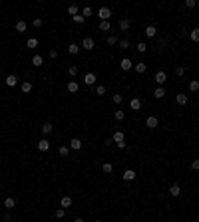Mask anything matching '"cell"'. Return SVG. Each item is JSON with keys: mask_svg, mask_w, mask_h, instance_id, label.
<instances>
[{"mask_svg": "<svg viewBox=\"0 0 199 222\" xmlns=\"http://www.w3.org/2000/svg\"><path fill=\"white\" fill-rule=\"evenodd\" d=\"M110 28H112L110 22H100V30H102V32H107Z\"/></svg>", "mask_w": 199, "mask_h": 222, "instance_id": "obj_39", "label": "cell"}, {"mask_svg": "<svg viewBox=\"0 0 199 222\" xmlns=\"http://www.w3.org/2000/svg\"><path fill=\"white\" fill-rule=\"evenodd\" d=\"M48 149H50V141H48V139H40L38 141V151L44 153V151H48Z\"/></svg>", "mask_w": 199, "mask_h": 222, "instance_id": "obj_7", "label": "cell"}, {"mask_svg": "<svg viewBox=\"0 0 199 222\" xmlns=\"http://www.w3.org/2000/svg\"><path fill=\"white\" fill-rule=\"evenodd\" d=\"M146 69H147V66H146V64H143V62L136 64V72H137V73H143V72H146Z\"/></svg>", "mask_w": 199, "mask_h": 222, "instance_id": "obj_30", "label": "cell"}, {"mask_svg": "<svg viewBox=\"0 0 199 222\" xmlns=\"http://www.w3.org/2000/svg\"><path fill=\"white\" fill-rule=\"evenodd\" d=\"M68 14L78 16V6H76V4H70V6H68Z\"/></svg>", "mask_w": 199, "mask_h": 222, "instance_id": "obj_32", "label": "cell"}, {"mask_svg": "<svg viewBox=\"0 0 199 222\" xmlns=\"http://www.w3.org/2000/svg\"><path fill=\"white\" fill-rule=\"evenodd\" d=\"M123 117H126L123 111H116V119H117V121H123Z\"/></svg>", "mask_w": 199, "mask_h": 222, "instance_id": "obj_46", "label": "cell"}, {"mask_svg": "<svg viewBox=\"0 0 199 222\" xmlns=\"http://www.w3.org/2000/svg\"><path fill=\"white\" fill-rule=\"evenodd\" d=\"M136 50H137L139 54H146V52H147V44H146V42H139V44L136 46Z\"/></svg>", "mask_w": 199, "mask_h": 222, "instance_id": "obj_27", "label": "cell"}, {"mask_svg": "<svg viewBox=\"0 0 199 222\" xmlns=\"http://www.w3.org/2000/svg\"><path fill=\"white\" fill-rule=\"evenodd\" d=\"M175 103H177V105H185V103H187V95H185V93H177V95H175Z\"/></svg>", "mask_w": 199, "mask_h": 222, "instance_id": "obj_13", "label": "cell"}, {"mask_svg": "<svg viewBox=\"0 0 199 222\" xmlns=\"http://www.w3.org/2000/svg\"><path fill=\"white\" fill-rule=\"evenodd\" d=\"M155 83H157L159 85V87H161V85H163L165 82H167V73H165V72H157V73H155Z\"/></svg>", "mask_w": 199, "mask_h": 222, "instance_id": "obj_2", "label": "cell"}, {"mask_svg": "<svg viewBox=\"0 0 199 222\" xmlns=\"http://www.w3.org/2000/svg\"><path fill=\"white\" fill-rule=\"evenodd\" d=\"M68 52L72 54V56H76V54L80 52V46H78V44H70V46H68Z\"/></svg>", "mask_w": 199, "mask_h": 222, "instance_id": "obj_28", "label": "cell"}, {"mask_svg": "<svg viewBox=\"0 0 199 222\" xmlns=\"http://www.w3.org/2000/svg\"><path fill=\"white\" fill-rule=\"evenodd\" d=\"M169 194H171V196H179V194H181V187L179 185H171L169 187Z\"/></svg>", "mask_w": 199, "mask_h": 222, "instance_id": "obj_15", "label": "cell"}, {"mask_svg": "<svg viewBox=\"0 0 199 222\" xmlns=\"http://www.w3.org/2000/svg\"><path fill=\"white\" fill-rule=\"evenodd\" d=\"M175 75H177V78H183V75H185V68H175Z\"/></svg>", "mask_w": 199, "mask_h": 222, "instance_id": "obj_36", "label": "cell"}, {"mask_svg": "<svg viewBox=\"0 0 199 222\" xmlns=\"http://www.w3.org/2000/svg\"><path fill=\"white\" fill-rule=\"evenodd\" d=\"M153 95H155V99H163V97H165V89L163 87H157V89L153 91Z\"/></svg>", "mask_w": 199, "mask_h": 222, "instance_id": "obj_25", "label": "cell"}, {"mask_svg": "<svg viewBox=\"0 0 199 222\" xmlns=\"http://www.w3.org/2000/svg\"><path fill=\"white\" fill-rule=\"evenodd\" d=\"M52 131H54L52 123H44V125H42V133H44V135H50Z\"/></svg>", "mask_w": 199, "mask_h": 222, "instance_id": "obj_26", "label": "cell"}, {"mask_svg": "<svg viewBox=\"0 0 199 222\" xmlns=\"http://www.w3.org/2000/svg\"><path fill=\"white\" fill-rule=\"evenodd\" d=\"M94 46H96V42L92 40V38H84V40H82V48H84V50H94Z\"/></svg>", "mask_w": 199, "mask_h": 222, "instance_id": "obj_4", "label": "cell"}, {"mask_svg": "<svg viewBox=\"0 0 199 222\" xmlns=\"http://www.w3.org/2000/svg\"><path fill=\"white\" fill-rule=\"evenodd\" d=\"M26 46H28V48H38V38H28Z\"/></svg>", "mask_w": 199, "mask_h": 222, "instance_id": "obj_29", "label": "cell"}, {"mask_svg": "<svg viewBox=\"0 0 199 222\" xmlns=\"http://www.w3.org/2000/svg\"><path fill=\"white\" fill-rule=\"evenodd\" d=\"M84 20H86V18H84V16H82V14H78V16H74V22H76V24H82V22H84Z\"/></svg>", "mask_w": 199, "mask_h": 222, "instance_id": "obj_45", "label": "cell"}, {"mask_svg": "<svg viewBox=\"0 0 199 222\" xmlns=\"http://www.w3.org/2000/svg\"><path fill=\"white\" fill-rule=\"evenodd\" d=\"M155 34H157V28H155V26H147L146 28V36L147 38H155Z\"/></svg>", "mask_w": 199, "mask_h": 222, "instance_id": "obj_20", "label": "cell"}, {"mask_svg": "<svg viewBox=\"0 0 199 222\" xmlns=\"http://www.w3.org/2000/svg\"><path fill=\"white\" fill-rule=\"evenodd\" d=\"M82 16H84V18H88V16H92V8H90V6H86V8L82 10Z\"/></svg>", "mask_w": 199, "mask_h": 222, "instance_id": "obj_41", "label": "cell"}, {"mask_svg": "<svg viewBox=\"0 0 199 222\" xmlns=\"http://www.w3.org/2000/svg\"><path fill=\"white\" fill-rule=\"evenodd\" d=\"M191 169H193V171H199V159L191 161Z\"/></svg>", "mask_w": 199, "mask_h": 222, "instance_id": "obj_47", "label": "cell"}, {"mask_svg": "<svg viewBox=\"0 0 199 222\" xmlns=\"http://www.w3.org/2000/svg\"><path fill=\"white\" fill-rule=\"evenodd\" d=\"M98 16H100V20H102V22H107V20H110V16H112V10L104 6V8H100Z\"/></svg>", "mask_w": 199, "mask_h": 222, "instance_id": "obj_1", "label": "cell"}, {"mask_svg": "<svg viewBox=\"0 0 199 222\" xmlns=\"http://www.w3.org/2000/svg\"><path fill=\"white\" fill-rule=\"evenodd\" d=\"M64 214H66V210H64V208H58V210H56V218H58V220L64 218Z\"/></svg>", "mask_w": 199, "mask_h": 222, "instance_id": "obj_43", "label": "cell"}, {"mask_svg": "<svg viewBox=\"0 0 199 222\" xmlns=\"http://www.w3.org/2000/svg\"><path fill=\"white\" fill-rule=\"evenodd\" d=\"M132 66H133V64H132V59H130V58H123L122 62H120V68L123 69V72H127V69H132Z\"/></svg>", "mask_w": 199, "mask_h": 222, "instance_id": "obj_5", "label": "cell"}, {"mask_svg": "<svg viewBox=\"0 0 199 222\" xmlns=\"http://www.w3.org/2000/svg\"><path fill=\"white\" fill-rule=\"evenodd\" d=\"M14 206H16V200H14L12 196H8L6 200H4V208H8V210H10V208H14Z\"/></svg>", "mask_w": 199, "mask_h": 222, "instance_id": "obj_21", "label": "cell"}, {"mask_svg": "<svg viewBox=\"0 0 199 222\" xmlns=\"http://www.w3.org/2000/svg\"><path fill=\"white\" fill-rule=\"evenodd\" d=\"M112 101H114V103H116V105H120V103H122V101H123V97H122V95H117V93H116V95H112Z\"/></svg>", "mask_w": 199, "mask_h": 222, "instance_id": "obj_37", "label": "cell"}, {"mask_svg": "<svg viewBox=\"0 0 199 222\" xmlns=\"http://www.w3.org/2000/svg\"><path fill=\"white\" fill-rule=\"evenodd\" d=\"M26 28H28V24H26L24 20H18V22H16V32L22 34V32H26Z\"/></svg>", "mask_w": 199, "mask_h": 222, "instance_id": "obj_17", "label": "cell"}, {"mask_svg": "<svg viewBox=\"0 0 199 222\" xmlns=\"http://www.w3.org/2000/svg\"><path fill=\"white\" fill-rule=\"evenodd\" d=\"M189 38H191L193 42H199V26H197V28H193V30L189 32Z\"/></svg>", "mask_w": 199, "mask_h": 222, "instance_id": "obj_24", "label": "cell"}, {"mask_svg": "<svg viewBox=\"0 0 199 222\" xmlns=\"http://www.w3.org/2000/svg\"><path fill=\"white\" fill-rule=\"evenodd\" d=\"M60 206H62L64 210L70 208V206H72V198H70V196H62V200H60Z\"/></svg>", "mask_w": 199, "mask_h": 222, "instance_id": "obj_14", "label": "cell"}, {"mask_svg": "<svg viewBox=\"0 0 199 222\" xmlns=\"http://www.w3.org/2000/svg\"><path fill=\"white\" fill-rule=\"evenodd\" d=\"M50 58L56 59V58H58V50H50Z\"/></svg>", "mask_w": 199, "mask_h": 222, "instance_id": "obj_48", "label": "cell"}, {"mask_svg": "<svg viewBox=\"0 0 199 222\" xmlns=\"http://www.w3.org/2000/svg\"><path fill=\"white\" fill-rule=\"evenodd\" d=\"M20 89H22V93H30L32 91V82H22L20 83Z\"/></svg>", "mask_w": 199, "mask_h": 222, "instance_id": "obj_16", "label": "cell"}, {"mask_svg": "<svg viewBox=\"0 0 199 222\" xmlns=\"http://www.w3.org/2000/svg\"><path fill=\"white\" fill-rule=\"evenodd\" d=\"M102 171H104V172H106V175H110V172H112V171H114V167H112L110 163H104V167H102Z\"/></svg>", "mask_w": 199, "mask_h": 222, "instance_id": "obj_35", "label": "cell"}, {"mask_svg": "<svg viewBox=\"0 0 199 222\" xmlns=\"http://www.w3.org/2000/svg\"><path fill=\"white\" fill-rule=\"evenodd\" d=\"M0 208H2V204H0Z\"/></svg>", "mask_w": 199, "mask_h": 222, "instance_id": "obj_51", "label": "cell"}, {"mask_svg": "<svg viewBox=\"0 0 199 222\" xmlns=\"http://www.w3.org/2000/svg\"><path fill=\"white\" fill-rule=\"evenodd\" d=\"M130 107H132L133 111H139V109H142V99H137V97H133V99L130 101Z\"/></svg>", "mask_w": 199, "mask_h": 222, "instance_id": "obj_9", "label": "cell"}, {"mask_svg": "<svg viewBox=\"0 0 199 222\" xmlns=\"http://www.w3.org/2000/svg\"><path fill=\"white\" fill-rule=\"evenodd\" d=\"M6 85H8V87H14V85H18V78H16L14 73H10L8 78H6Z\"/></svg>", "mask_w": 199, "mask_h": 222, "instance_id": "obj_11", "label": "cell"}, {"mask_svg": "<svg viewBox=\"0 0 199 222\" xmlns=\"http://www.w3.org/2000/svg\"><path fill=\"white\" fill-rule=\"evenodd\" d=\"M185 6H187V8H195V6H197V0H187Z\"/></svg>", "mask_w": 199, "mask_h": 222, "instance_id": "obj_44", "label": "cell"}, {"mask_svg": "<svg viewBox=\"0 0 199 222\" xmlns=\"http://www.w3.org/2000/svg\"><path fill=\"white\" fill-rule=\"evenodd\" d=\"M96 93H98V95H104V93H106V85H98V87H96Z\"/></svg>", "mask_w": 199, "mask_h": 222, "instance_id": "obj_42", "label": "cell"}, {"mask_svg": "<svg viewBox=\"0 0 199 222\" xmlns=\"http://www.w3.org/2000/svg\"><path fill=\"white\" fill-rule=\"evenodd\" d=\"M58 153H60V157H68V147H66V145H62V147L58 149Z\"/></svg>", "mask_w": 199, "mask_h": 222, "instance_id": "obj_38", "label": "cell"}, {"mask_svg": "<svg viewBox=\"0 0 199 222\" xmlns=\"http://www.w3.org/2000/svg\"><path fill=\"white\" fill-rule=\"evenodd\" d=\"M32 64H34V66H36V68H40V66H42V64H44V59H42V56H40V54H36V56H34V58H32Z\"/></svg>", "mask_w": 199, "mask_h": 222, "instance_id": "obj_22", "label": "cell"}, {"mask_svg": "<svg viewBox=\"0 0 199 222\" xmlns=\"http://www.w3.org/2000/svg\"><path fill=\"white\" fill-rule=\"evenodd\" d=\"M74 222H84V218H76V220H74Z\"/></svg>", "mask_w": 199, "mask_h": 222, "instance_id": "obj_49", "label": "cell"}, {"mask_svg": "<svg viewBox=\"0 0 199 222\" xmlns=\"http://www.w3.org/2000/svg\"><path fill=\"white\" fill-rule=\"evenodd\" d=\"M70 147H72L74 151H80V149H82V141H80L78 137H74L72 141H70Z\"/></svg>", "mask_w": 199, "mask_h": 222, "instance_id": "obj_12", "label": "cell"}, {"mask_svg": "<svg viewBox=\"0 0 199 222\" xmlns=\"http://www.w3.org/2000/svg\"><path fill=\"white\" fill-rule=\"evenodd\" d=\"M68 75H70V78H76V75H78V66H70L68 68Z\"/></svg>", "mask_w": 199, "mask_h": 222, "instance_id": "obj_31", "label": "cell"}, {"mask_svg": "<svg viewBox=\"0 0 199 222\" xmlns=\"http://www.w3.org/2000/svg\"><path fill=\"white\" fill-rule=\"evenodd\" d=\"M130 26H132V20H130V18H123V20H120V30H122V32L130 30Z\"/></svg>", "mask_w": 199, "mask_h": 222, "instance_id": "obj_10", "label": "cell"}, {"mask_svg": "<svg viewBox=\"0 0 199 222\" xmlns=\"http://www.w3.org/2000/svg\"><path fill=\"white\" fill-rule=\"evenodd\" d=\"M84 82H86V85H94L96 83V75L94 73H86L84 75Z\"/></svg>", "mask_w": 199, "mask_h": 222, "instance_id": "obj_18", "label": "cell"}, {"mask_svg": "<svg viewBox=\"0 0 199 222\" xmlns=\"http://www.w3.org/2000/svg\"><path fill=\"white\" fill-rule=\"evenodd\" d=\"M96 222H102V220H96Z\"/></svg>", "mask_w": 199, "mask_h": 222, "instance_id": "obj_50", "label": "cell"}, {"mask_svg": "<svg viewBox=\"0 0 199 222\" xmlns=\"http://www.w3.org/2000/svg\"><path fill=\"white\" fill-rule=\"evenodd\" d=\"M42 24H44L42 18H34V20H32V26H34V28H42Z\"/></svg>", "mask_w": 199, "mask_h": 222, "instance_id": "obj_33", "label": "cell"}, {"mask_svg": "<svg viewBox=\"0 0 199 222\" xmlns=\"http://www.w3.org/2000/svg\"><path fill=\"white\" fill-rule=\"evenodd\" d=\"M106 42H107V46H116V44H117V38L110 34V36H107V40H106Z\"/></svg>", "mask_w": 199, "mask_h": 222, "instance_id": "obj_34", "label": "cell"}, {"mask_svg": "<svg viewBox=\"0 0 199 222\" xmlns=\"http://www.w3.org/2000/svg\"><path fill=\"white\" fill-rule=\"evenodd\" d=\"M117 44H120V50H127V48H130V42L127 40H122V42H117Z\"/></svg>", "mask_w": 199, "mask_h": 222, "instance_id": "obj_40", "label": "cell"}, {"mask_svg": "<svg viewBox=\"0 0 199 222\" xmlns=\"http://www.w3.org/2000/svg\"><path fill=\"white\" fill-rule=\"evenodd\" d=\"M112 141H114L116 145H117V143H123V141H126V135H123L122 131H116V133H114V137H112Z\"/></svg>", "mask_w": 199, "mask_h": 222, "instance_id": "obj_8", "label": "cell"}, {"mask_svg": "<svg viewBox=\"0 0 199 222\" xmlns=\"http://www.w3.org/2000/svg\"><path fill=\"white\" fill-rule=\"evenodd\" d=\"M122 178H123V181H133V178H136V171H133V169H127V171H123Z\"/></svg>", "mask_w": 199, "mask_h": 222, "instance_id": "obj_6", "label": "cell"}, {"mask_svg": "<svg viewBox=\"0 0 199 222\" xmlns=\"http://www.w3.org/2000/svg\"><path fill=\"white\" fill-rule=\"evenodd\" d=\"M189 91L191 93H197L199 91V79H193V82L189 83Z\"/></svg>", "mask_w": 199, "mask_h": 222, "instance_id": "obj_23", "label": "cell"}, {"mask_svg": "<svg viewBox=\"0 0 199 222\" xmlns=\"http://www.w3.org/2000/svg\"><path fill=\"white\" fill-rule=\"evenodd\" d=\"M159 125V121H157V117H153V115H149L147 119H146V127H149V129H155Z\"/></svg>", "mask_w": 199, "mask_h": 222, "instance_id": "obj_3", "label": "cell"}, {"mask_svg": "<svg viewBox=\"0 0 199 222\" xmlns=\"http://www.w3.org/2000/svg\"><path fill=\"white\" fill-rule=\"evenodd\" d=\"M78 89H80L78 82H74V79H72V82H68V91H70V93H76Z\"/></svg>", "mask_w": 199, "mask_h": 222, "instance_id": "obj_19", "label": "cell"}]
</instances>
